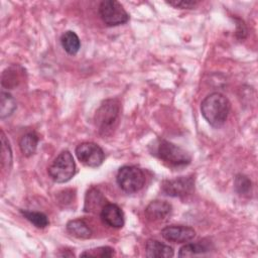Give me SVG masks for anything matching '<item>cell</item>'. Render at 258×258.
Here are the masks:
<instances>
[{
  "instance_id": "7c38bea8",
  "label": "cell",
  "mask_w": 258,
  "mask_h": 258,
  "mask_svg": "<svg viewBox=\"0 0 258 258\" xmlns=\"http://www.w3.org/2000/svg\"><path fill=\"white\" fill-rule=\"evenodd\" d=\"M145 254L147 257L150 258H170L174 255V252L170 246L163 244L157 240L150 239L146 242Z\"/></svg>"
},
{
  "instance_id": "ac0fdd59",
  "label": "cell",
  "mask_w": 258,
  "mask_h": 258,
  "mask_svg": "<svg viewBox=\"0 0 258 258\" xmlns=\"http://www.w3.org/2000/svg\"><path fill=\"white\" fill-rule=\"evenodd\" d=\"M38 141H39V138L35 133L29 132L24 134L19 140V147L23 155L27 157L33 155L36 151Z\"/></svg>"
},
{
  "instance_id": "52a82bcc",
  "label": "cell",
  "mask_w": 258,
  "mask_h": 258,
  "mask_svg": "<svg viewBox=\"0 0 258 258\" xmlns=\"http://www.w3.org/2000/svg\"><path fill=\"white\" fill-rule=\"evenodd\" d=\"M195 189V177L192 175L179 176L173 179H165L161 183V190L169 197L184 198Z\"/></svg>"
},
{
  "instance_id": "ffe728a7",
  "label": "cell",
  "mask_w": 258,
  "mask_h": 258,
  "mask_svg": "<svg viewBox=\"0 0 258 258\" xmlns=\"http://www.w3.org/2000/svg\"><path fill=\"white\" fill-rule=\"evenodd\" d=\"M22 216L29 221L34 227L38 229H44L48 226L49 221L45 214L41 212H34V211H27V210H20Z\"/></svg>"
},
{
  "instance_id": "e0dca14e",
  "label": "cell",
  "mask_w": 258,
  "mask_h": 258,
  "mask_svg": "<svg viewBox=\"0 0 258 258\" xmlns=\"http://www.w3.org/2000/svg\"><path fill=\"white\" fill-rule=\"evenodd\" d=\"M60 43L63 49L71 55H75L81 47V41L79 36L76 32L72 30H68L61 35Z\"/></svg>"
},
{
  "instance_id": "6da1fadb",
  "label": "cell",
  "mask_w": 258,
  "mask_h": 258,
  "mask_svg": "<svg viewBox=\"0 0 258 258\" xmlns=\"http://www.w3.org/2000/svg\"><path fill=\"white\" fill-rule=\"evenodd\" d=\"M230 109L228 98L218 92L208 95L201 103V113L213 127H220L226 122Z\"/></svg>"
},
{
  "instance_id": "8992f818",
  "label": "cell",
  "mask_w": 258,
  "mask_h": 258,
  "mask_svg": "<svg viewBox=\"0 0 258 258\" xmlns=\"http://www.w3.org/2000/svg\"><path fill=\"white\" fill-rule=\"evenodd\" d=\"M100 17L107 26H117L129 20V14L124 7L115 0L102 1L99 6Z\"/></svg>"
},
{
  "instance_id": "30bf717a",
  "label": "cell",
  "mask_w": 258,
  "mask_h": 258,
  "mask_svg": "<svg viewBox=\"0 0 258 258\" xmlns=\"http://www.w3.org/2000/svg\"><path fill=\"white\" fill-rule=\"evenodd\" d=\"M101 220L111 228L119 229L124 226V214L116 204H106L100 212Z\"/></svg>"
},
{
  "instance_id": "603a6c76",
  "label": "cell",
  "mask_w": 258,
  "mask_h": 258,
  "mask_svg": "<svg viewBox=\"0 0 258 258\" xmlns=\"http://www.w3.org/2000/svg\"><path fill=\"white\" fill-rule=\"evenodd\" d=\"M115 255V251L113 248L109 246H102L90 250H86L85 252L81 253L80 256L82 257H100V258H106V257H112Z\"/></svg>"
},
{
  "instance_id": "d6986e66",
  "label": "cell",
  "mask_w": 258,
  "mask_h": 258,
  "mask_svg": "<svg viewBox=\"0 0 258 258\" xmlns=\"http://www.w3.org/2000/svg\"><path fill=\"white\" fill-rule=\"evenodd\" d=\"M16 110V101L7 92L2 91L0 95V116L1 119H5L12 115Z\"/></svg>"
},
{
  "instance_id": "5b68a950",
  "label": "cell",
  "mask_w": 258,
  "mask_h": 258,
  "mask_svg": "<svg viewBox=\"0 0 258 258\" xmlns=\"http://www.w3.org/2000/svg\"><path fill=\"white\" fill-rule=\"evenodd\" d=\"M118 185L127 194L139 191L145 184V174L135 165H124L119 168L116 176Z\"/></svg>"
},
{
  "instance_id": "7402d4cb",
  "label": "cell",
  "mask_w": 258,
  "mask_h": 258,
  "mask_svg": "<svg viewBox=\"0 0 258 258\" xmlns=\"http://www.w3.org/2000/svg\"><path fill=\"white\" fill-rule=\"evenodd\" d=\"M235 190L241 196H248L252 189L251 180L244 174H237L234 180Z\"/></svg>"
},
{
  "instance_id": "3957f363",
  "label": "cell",
  "mask_w": 258,
  "mask_h": 258,
  "mask_svg": "<svg viewBox=\"0 0 258 258\" xmlns=\"http://www.w3.org/2000/svg\"><path fill=\"white\" fill-rule=\"evenodd\" d=\"M153 152L161 161L173 167L185 166L191 161V156L185 149L164 139L157 140Z\"/></svg>"
},
{
  "instance_id": "9c48e42d",
  "label": "cell",
  "mask_w": 258,
  "mask_h": 258,
  "mask_svg": "<svg viewBox=\"0 0 258 258\" xmlns=\"http://www.w3.org/2000/svg\"><path fill=\"white\" fill-rule=\"evenodd\" d=\"M161 236L169 242L185 243L192 240L196 236L194 228L181 225L166 226L161 230Z\"/></svg>"
},
{
  "instance_id": "4fadbf2b",
  "label": "cell",
  "mask_w": 258,
  "mask_h": 258,
  "mask_svg": "<svg viewBox=\"0 0 258 258\" xmlns=\"http://www.w3.org/2000/svg\"><path fill=\"white\" fill-rule=\"evenodd\" d=\"M24 73V70L22 67L18 64L11 66L7 68L2 73V79L1 84L6 89H13L15 88L21 81L22 75Z\"/></svg>"
},
{
  "instance_id": "cb8c5ba5",
  "label": "cell",
  "mask_w": 258,
  "mask_h": 258,
  "mask_svg": "<svg viewBox=\"0 0 258 258\" xmlns=\"http://www.w3.org/2000/svg\"><path fill=\"white\" fill-rule=\"evenodd\" d=\"M168 5L173 6L174 8H179V9H192L194 7H196L198 5V1H194V0H174V1H167L166 2Z\"/></svg>"
},
{
  "instance_id": "7a4b0ae2",
  "label": "cell",
  "mask_w": 258,
  "mask_h": 258,
  "mask_svg": "<svg viewBox=\"0 0 258 258\" xmlns=\"http://www.w3.org/2000/svg\"><path fill=\"white\" fill-rule=\"evenodd\" d=\"M120 112L121 105L117 99H107L102 102L94 116L95 126L100 134L107 136L116 130L120 120Z\"/></svg>"
},
{
  "instance_id": "277c9868",
  "label": "cell",
  "mask_w": 258,
  "mask_h": 258,
  "mask_svg": "<svg viewBox=\"0 0 258 258\" xmlns=\"http://www.w3.org/2000/svg\"><path fill=\"white\" fill-rule=\"evenodd\" d=\"M48 174L57 183L68 182L76 173V163L69 150L61 151L49 165Z\"/></svg>"
},
{
  "instance_id": "d4e9b609",
  "label": "cell",
  "mask_w": 258,
  "mask_h": 258,
  "mask_svg": "<svg viewBox=\"0 0 258 258\" xmlns=\"http://www.w3.org/2000/svg\"><path fill=\"white\" fill-rule=\"evenodd\" d=\"M238 22H237V30H236V36L239 38V39H244L246 37V34H247V29H246V26L245 24L243 23V21L241 19H236Z\"/></svg>"
},
{
  "instance_id": "44dd1931",
  "label": "cell",
  "mask_w": 258,
  "mask_h": 258,
  "mask_svg": "<svg viewBox=\"0 0 258 258\" xmlns=\"http://www.w3.org/2000/svg\"><path fill=\"white\" fill-rule=\"evenodd\" d=\"M1 165L6 170H9L12 165L11 147L3 131H1Z\"/></svg>"
},
{
  "instance_id": "8fae6325",
  "label": "cell",
  "mask_w": 258,
  "mask_h": 258,
  "mask_svg": "<svg viewBox=\"0 0 258 258\" xmlns=\"http://www.w3.org/2000/svg\"><path fill=\"white\" fill-rule=\"evenodd\" d=\"M172 207L169 203L161 200L152 201L145 209V216L149 221H163L171 214Z\"/></svg>"
},
{
  "instance_id": "5bb4252c",
  "label": "cell",
  "mask_w": 258,
  "mask_h": 258,
  "mask_svg": "<svg viewBox=\"0 0 258 258\" xmlns=\"http://www.w3.org/2000/svg\"><path fill=\"white\" fill-rule=\"evenodd\" d=\"M212 248V245L210 242H207L206 240L198 241L196 243H188L183 245L178 252L179 257H191L199 254H205L209 252Z\"/></svg>"
},
{
  "instance_id": "9a60e30c",
  "label": "cell",
  "mask_w": 258,
  "mask_h": 258,
  "mask_svg": "<svg viewBox=\"0 0 258 258\" xmlns=\"http://www.w3.org/2000/svg\"><path fill=\"white\" fill-rule=\"evenodd\" d=\"M67 231L78 239H88L92 236V230L81 219L71 220L67 223Z\"/></svg>"
},
{
  "instance_id": "2e32d148",
  "label": "cell",
  "mask_w": 258,
  "mask_h": 258,
  "mask_svg": "<svg viewBox=\"0 0 258 258\" xmlns=\"http://www.w3.org/2000/svg\"><path fill=\"white\" fill-rule=\"evenodd\" d=\"M104 197L100 190L92 187L88 190L85 200V212H96L98 209H102L106 204H104Z\"/></svg>"
},
{
  "instance_id": "ba28073f",
  "label": "cell",
  "mask_w": 258,
  "mask_h": 258,
  "mask_svg": "<svg viewBox=\"0 0 258 258\" xmlns=\"http://www.w3.org/2000/svg\"><path fill=\"white\" fill-rule=\"evenodd\" d=\"M75 152L78 159L89 167H98L105 159L103 149L94 142H83L79 144Z\"/></svg>"
}]
</instances>
